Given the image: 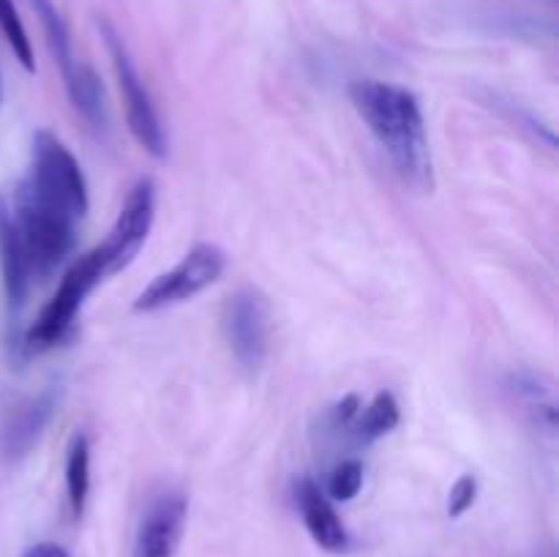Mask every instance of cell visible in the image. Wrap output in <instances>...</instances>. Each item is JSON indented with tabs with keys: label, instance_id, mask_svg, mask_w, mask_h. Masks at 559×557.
Listing matches in <instances>:
<instances>
[{
	"label": "cell",
	"instance_id": "obj_1",
	"mask_svg": "<svg viewBox=\"0 0 559 557\" xmlns=\"http://www.w3.org/2000/svg\"><path fill=\"white\" fill-rule=\"evenodd\" d=\"M349 98L399 178L424 194L435 189V162L418 96L393 82L358 80L349 85Z\"/></svg>",
	"mask_w": 559,
	"mask_h": 557
},
{
	"label": "cell",
	"instance_id": "obj_2",
	"mask_svg": "<svg viewBox=\"0 0 559 557\" xmlns=\"http://www.w3.org/2000/svg\"><path fill=\"white\" fill-rule=\"evenodd\" d=\"M5 197H9L11 216H14L22 249H25L31 276L47 278L74 249L80 222L60 208L44 202L25 183H16L14 191H5Z\"/></svg>",
	"mask_w": 559,
	"mask_h": 557
},
{
	"label": "cell",
	"instance_id": "obj_3",
	"mask_svg": "<svg viewBox=\"0 0 559 557\" xmlns=\"http://www.w3.org/2000/svg\"><path fill=\"white\" fill-rule=\"evenodd\" d=\"M36 197L49 205L60 208L71 218L82 222L91 208L87 197V180L74 153L52 134V131H36L31 151V173L22 180Z\"/></svg>",
	"mask_w": 559,
	"mask_h": 557
},
{
	"label": "cell",
	"instance_id": "obj_4",
	"mask_svg": "<svg viewBox=\"0 0 559 557\" xmlns=\"http://www.w3.org/2000/svg\"><path fill=\"white\" fill-rule=\"evenodd\" d=\"M104 278H107V265H104L102 249L96 246V249L82 254L80 260L63 273L55 295L47 300L41 315L36 317V322H33L31 331H27V347L49 349L55 347V344L63 342V339L69 336L71 328H74V320L76 315H80L85 298L104 282Z\"/></svg>",
	"mask_w": 559,
	"mask_h": 557
},
{
	"label": "cell",
	"instance_id": "obj_5",
	"mask_svg": "<svg viewBox=\"0 0 559 557\" xmlns=\"http://www.w3.org/2000/svg\"><path fill=\"white\" fill-rule=\"evenodd\" d=\"M98 33H102L109 58H112L115 80H118L120 96H123L126 120H129L131 134H134V140L140 142V147H145L151 156L164 158L167 156V134H164V126H162V118H158L156 104H153L151 93H147L145 82H142L134 60H131L129 47H126L120 33L115 31L107 20H98Z\"/></svg>",
	"mask_w": 559,
	"mask_h": 557
},
{
	"label": "cell",
	"instance_id": "obj_6",
	"mask_svg": "<svg viewBox=\"0 0 559 557\" xmlns=\"http://www.w3.org/2000/svg\"><path fill=\"white\" fill-rule=\"evenodd\" d=\"M227 268V254L213 244H197L183 260L167 273L153 278L134 300V311H162L178 306L211 287Z\"/></svg>",
	"mask_w": 559,
	"mask_h": 557
},
{
	"label": "cell",
	"instance_id": "obj_7",
	"mask_svg": "<svg viewBox=\"0 0 559 557\" xmlns=\"http://www.w3.org/2000/svg\"><path fill=\"white\" fill-rule=\"evenodd\" d=\"M222 333L240 369L249 375L260 371L271 342V306L265 295L251 287L229 295L222 311Z\"/></svg>",
	"mask_w": 559,
	"mask_h": 557
},
{
	"label": "cell",
	"instance_id": "obj_8",
	"mask_svg": "<svg viewBox=\"0 0 559 557\" xmlns=\"http://www.w3.org/2000/svg\"><path fill=\"white\" fill-rule=\"evenodd\" d=\"M153 218H156V183L151 178H142L126 197L107 244L98 246L104 254V265H107V276H115L134 262L151 235Z\"/></svg>",
	"mask_w": 559,
	"mask_h": 557
},
{
	"label": "cell",
	"instance_id": "obj_9",
	"mask_svg": "<svg viewBox=\"0 0 559 557\" xmlns=\"http://www.w3.org/2000/svg\"><path fill=\"white\" fill-rule=\"evenodd\" d=\"M186 513H189V502L183 491H158L142 511L131 557H175L183 538Z\"/></svg>",
	"mask_w": 559,
	"mask_h": 557
},
{
	"label": "cell",
	"instance_id": "obj_10",
	"mask_svg": "<svg viewBox=\"0 0 559 557\" xmlns=\"http://www.w3.org/2000/svg\"><path fill=\"white\" fill-rule=\"evenodd\" d=\"M295 502H298L300 519L311 538L325 552H347L349 535L344 522L338 519L331 497L320 489L311 478H300L295 484Z\"/></svg>",
	"mask_w": 559,
	"mask_h": 557
},
{
	"label": "cell",
	"instance_id": "obj_11",
	"mask_svg": "<svg viewBox=\"0 0 559 557\" xmlns=\"http://www.w3.org/2000/svg\"><path fill=\"white\" fill-rule=\"evenodd\" d=\"M0 273H3V289L9 304L22 306L31 289V268H27L25 249H22L20 233H16L14 216H11L9 197L0 191Z\"/></svg>",
	"mask_w": 559,
	"mask_h": 557
},
{
	"label": "cell",
	"instance_id": "obj_12",
	"mask_svg": "<svg viewBox=\"0 0 559 557\" xmlns=\"http://www.w3.org/2000/svg\"><path fill=\"white\" fill-rule=\"evenodd\" d=\"M52 413H55L52 391L38 393V396L31 399V402L16 407L14 413H11L9 424H5L3 440H0L5 457L20 459L25 457V453H31V448L36 446L38 437H41L44 429H47Z\"/></svg>",
	"mask_w": 559,
	"mask_h": 557
},
{
	"label": "cell",
	"instance_id": "obj_13",
	"mask_svg": "<svg viewBox=\"0 0 559 557\" xmlns=\"http://www.w3.org/2000/svg\"><path fill=\"white\" fill-rule=\"evenodd\" d=\"M399 418H402V410H399V402L393 393H377L366 407L358 410V415L353 418V424L347 426L344 435H349L353 446H371L380 437L391 435L399 426Z\"/></svg>",
	"mask_w": 559,
	"mask_h": 557
},
{
	"label": "cell",
	"instance_id": "obj_14",
	"mask_svg": "<svg viewBox=\"0 0 559 557\" xmlns=\"http://www.w3.org/2000/svg\"><path fill=\"white\" fill-rule=\"evenodd\" d=\"M63 82L66 93H69L76 112H80L93 129H107V96H104V85L102 80H98L96 71H93L91 66L80 63Z\"/></svg>",
	"mask_w": 559,
	"mask_h": 557
},
{
	"label": "cell",
	"instance_id": "obj_15",
	"mask_svg": "<svg viewBox=\"0 0 559 557\" xmlns=\"http://www.w3.org/2000/svg\"><path fill=\"white\" fill-rule=\"evenodd\" d=\"M87 495H91V440L76 431L66 451V497L74 519L85 511Z\"/></svg>",
	"mask_w": 559,
	"mask_h": 557
},
{
	"label": "cell",
	"instance_id": "obj_16",
	"mask_svg": "<svg viewBox=\"0 0 559 557\" xmlns=\"http://www.w3.org/2000/svg\"><path fill=\"white\" fill-rule=\"evenodd\" d=\"M33 5H36V14L38 20H41L44 33H47V44L49 49H52L55 63H58L60 74H63L66 80V76L80 66V60L74 58V49H71V36L69 27H66V20L60 16L58 5H55L52 0H33Z\"/></svg>",
	"mask_w": 559,
	"mask_h": 557
},
{
	"label": "cell",
	"instance_id": "obj_17",
	"mask_svg": "<svg viewBox=\"0 0 559 557\" xmlns=\"http://www.w3.org/2000/svg\"><path fill=\"white\" fill-rule=\"evenodd\" d=\"M0 31H3L9 47L14 49L16 60H20L27 71L36 69L31 38H27V31H25V25H22L20 14H16L14 0H0Z\"/></svg>",
	"mask_w": 559,
	"mask_h": 557
},
{
	"label": "cell",
	"instance_id": "obj_18",
	"mask_svg": "<svg viewBox=\"0 0 559 557\" xmlns=\"http://www.w3.org/2000/svg\"><path fill=\"white\" fill-rule=\"evenodd\" d=\"M360 486H364V464L358 459H344L328 475L325 495L336 502H349L358 497Z\"/></svg>",
	"mask_w": 559,
	"mask_h": 557
},
{
	"label": "cell",
	"instance_id": "obj_19",
	"mask_svg": "<svg viewBox=\"0 0 559 557\" xmlns=\"http://www.w3.org/2000/svg\"><path fill=\"white\" fill-rule=\"evenodd\" d=\"M475 500H478V478L467 473L453 484L451 495H448V517H464L475 506Z\"/></svg>",
	"mask_w": 559,
	"mask_h": 557
},
{
	"label": "cell",
	"instance_id": "obj_20",
	"mask_svg": "<svg viewBox=\"0 0 559 557\" xmlns=\"http://www.w3.org/2000/svg\"><path fill=\"white\" fill-rule=\"evenodd\" d=\"M358 410H360V399L355 396V393L353 396H344L342 402H336L325 413V429L344 435V431H347V426L353 424L355 415H358Z\"/></svg>",
	"mask_w": 559,
	"mask_h": 557
},
{
	"label": "cell",
	"instance_id": "obj_21",
	"mask_svg": "<svg viewBox=\"0 0 559 557\" xmlns=\"http://www.w3.org/2000/svg\"><path fill=\"white\" fill-rule=\"evenodd\" d=\"M22 557H69V552H66L63 546L49 544V541H44V544L31 546V549H27Z\"/></svg>",
	"mask_w": 559,
	"mask_h": 557
},
{
	"label": "cell",
	"instance_id": "obj_22",
	"mask_svg": "<svg viewBox=\"0 0 559 557\" xmlns=\"http://www.w3.org/2000/svg\"><path fill=\"white\" fill-rule=\"evenodd\" d=\"M0 98H3V82H0Z\"/></svg>",
	"mask_w": 559,
	"mask_h": 557
}]
</instances>
